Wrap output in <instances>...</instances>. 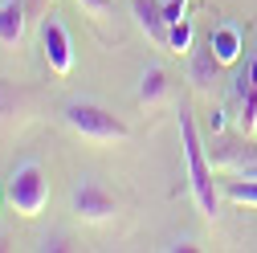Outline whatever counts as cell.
I'll list each match as a JSON object with an SVG mask.
<instances>
[{"instance_id": "cell-17", "label": "cell", "mask_w": 257, "mask_h": 253, "mask_svg": "<svg viewBox=\"0 0 257 253\" xmlns=\"http://www.w3.org/2000/svg\"><path fill=\"white\" fill-rule=\"evenodd\" d=\"M37 249H41V253H66V249H78V245H74L66 233H49V237L37 241Z\"/></svg>"}, {"instance_id": "cell-14", "label": "cell", "mask_w": 257, "mask_h": 253, "mask_svg": "<svg viewBox=\"0 0 257 253\" xmlns=\"http://www.w3.org/2000/svg\"><path fill=\"white\" fill-rule=\"evenodd\" d=\"M220 196L229 200V204H249V208H257V180H245V176H233L229 184L220 188Z\"/></svg>"}, {"instance_id": "cell-2", "label": "cell", "mask_w": 257, "mask_h": 253, "mask_svg": "<svg viewBox=\"0 0 257 253\" xmlns=\"http://www.w3.org/2000/svg\"><path fill=\"white\" fill-rule=\"evenodd\" d=\"M61 122L78 139H90V143H126L131 139V126L114 110H106L102 102H94V98H70L61 106Z\"/></svg>"}, {"instance_id": "cell-13", "label": "cell", "mask_w": 257, "mask_h": 253, "mask_svg": "<svg viewBox=\"0 0 257 253\" xmlns=\"http://www.w3.org/2000/svg\"><path fill=\"white\" fill-rule=\"evenodd\" d=\"M237 131H245V135L257 131V49L249 57V94H245V102L237 106Z\"/></svg>"}, {"instance_id": "cell-1", "label": "cell", "mask_w": 257, "mask_h": 253, "mask_svg": "<svg viewBox=\"0 0 257 253\" xmlns=\"http://www.w3.org/2000/svg\"><path fill=\"white\" fill-rule=\"evenodd\" d=\"M180 147H184V168H188V188H192V200H196V208L216 220L220 216V188L212 180V160H208V143L200 139L196 131V118L180 110Z\"/></svg>"}, {"instance_id": "cell-12", "label": "cell", "mask_w": 257, "mask_h": 253, "mask_svg": "<svg viewBox=\"0 0 257 253\" xmlns=\"http://www.w3.org/2000/svg\"><path fill=\"white\" fill-rule=\"evenodd\" d=\"M208 45H212V53L224 61V66H233V61L241 57V49H245V33H241V25H233V21L216 25L212 33H208Z\"/></svg>"}, {"instance_id": "cell-21", "label": "cell", "mask_w": 257, "mask_h": 253, "mask_svg": "<svg viewBox=\"0 0 257 253\" xmlns=\"http://www.w3.org/2000/svg\"><path fill=\"white\" fill-rule=\"evenodd\" d=\"M0 200H5V184H0Z\"/></svg>"}, {"instance_id": "cell-5", "label": "cell", "mask_w": 257, "mask_h": 253, "mask_svg": "<svg viewBox=\"0 0 257 253\" xmlns=\"http://www.w3.org/2000/svg\"><path fill=\"white\" fill-rule=\"evenodd\" d=\"M37 37H41V57H45V66H49L53 74H61V78L74 74V66H78L74 37H70V29L61 25L53 13L37 21Z\"/></svg>"}, {"instance_id": "cell-18", "label": "cell", "mask_w": 257, "mask_h": 253, "mask_svg": "<svg viewBox=\"0 0 257 253\" xmlns=\"http://www.w3.org/2000/svg\"><path fill=\"white\" fill-rule=\"evenodd\" d=\"M204 245L200 241H192V237H180V241H168L164 245V253H200Z\"/></svg>"}, {"instance_id": "cell-11", "label": "cell", "mask_w": 257, "mask_h": 253, "mask_svg": "<svg viewBox=\"0 0 257 253\" xmlns=\"http://www.w3.org/2000/svg\"><path fill=\"white\" fill-rule=\"evenodd\" d=\"M25 29H29L25 0H0V45L17 49V45L25 41Z\"/></svg>"}, {"instance_id": "cell-19", "label": "cell", "mask_w": 257, "mask_h": 253, "mask_svg": "<svg viewBox=\"0 0 257 253\" xmlns=\"http://www.w3.org/2000/svg\"><path fill=\"white\" fill-rule=\"evenodd\" d=\"M164 13H168V21H184L188 17V0H164Z\"/></svg>"}, {"instance_id": "cell-10", "label": "cell", "mask_w": 257, "mask_h": 253, "mask_svg": "<svg viewBox=\"0 0 257 253\" xmlns=\"http://www.w3.org/2000/svg\"><path fill=\"white\" fill-rule=\"evenodd\" d=\"M220 70H224V61L212 53L208 41H204V45H192V53H188V82L196 86L200 94H212V90H216Z\"/></svg>"}, {"instance_id": "cell-16", "label": "cell", "mask_w": 257, "mask_h": 253, "mask_svg": "<svg viewBox=\"0 0 257 253\" xmlns=\"http://www.w3.org/2000/svg\"><path fill=\"white\" fill-rule=\"evenodd\" d=\"M74 5H78L86 17H94V21H106L110 9H114V0H74Z\"/></svg>"}, {"instance_id": "cell-15", "label": "cell", "mask_w": 257, "mask_h": 253, "mask_svg": "<svg viewBox=\"0 0 257 253\" xmlns=\"http://www.w3.org/2000/svg\"><path fill=\"white\" fill-rule=\"evenodd\" d=\"M168 53L176 57H188L192 53V21H172V33H168Z\"/></svg>"}, {"instance_id": "cell-7", "label": "cell", "mask_w": 257, "mask_h": 253, "mask_svg": "<svg viewBox=\"0 0 257 253\" xmlns=\"http://www.w3.org/2000/svg\"><path fill=\"white\" fill-rule=\"evenodd\" d=\"M135 98H139V106H147V110L172 106V98H176V78L168 74V66L147 61V66L139 70V82H135Z\"/></svg>"}, {"instance_id": "cell-20", "label": "cell", "mask_w": 257, "mask_h": 253, "mask_svg": "<svg viewBox=\"0 0 257 253\" xmlns=\"http://www.w3.org/2000/svg\"><path fill=\"white\" fill-rule=\"evenodd\" d=\"M49 5H53V0H25L29 21H41V17H49Z\"/></svg>"}, {"instance_id": "cell-9", "label": "cell", "mask_w": 257, "mask_h": 253, "mask_svg": "<svg viewBox=\"0 0 257 253\" xmlns=\"http://www.w3.org/2000/svg\"><path fill=\"white\" fill-rule=\"evenodd\" d=\"M131 17L139 25V33L159 45V49H168V33H172V21L164 13V0H131Z\"/></svg>"}, {"instance_id": "cell-6", "label": "cell", "mask_w": 257, "mask_h": 253, "mask_svg": "<svg viewBox=\"0 0 257 253\" xmlns=\"http://www.w3.org/2000/svg\"><path fill=\"white\" fill-rule=\"evenodd\" d=\"M208 160H212V168L216 172H229V176H245L253 164H257V135H237V139H229V135H212L208 139Z\"/></svg>"}, {"instance_id": "cell-4", "label": "cell", "mask_w": 257, "mask_h": 253, "mask_svg": "<svg viewBox=\"0 0 257 253\" xmlns=\"http://www.w3.org/2000/svg\"><path fill=\"white\" fill-rule=\"evenodd\" d=\"M70 212L86 225H106V220L118 216V196L98 180V176H78L70 184Z\"/></svg>"}, {"instance_id": "cell-8", "label": "cell", "mask_w": 257, "mask_h": 253, "mask_svg": "<svg viewBox=\"0 0 257 253\" xmlns=\"http://www.w3.org/2000/svg\"><path fill=\"white\" fill-rule=\"evenodd\" d=\"M33 118V94L25 86L0 78V135H13Z\"/></svg>"}, {"instance_id": "cell-3", "label": "cell", "mask_w": 257, "mask_h": 253, "mask_svg": "<svg viewBox=\"0 0 257 253\" xmlns=\"http://www.w3.org/2000/svg\"><path fill=\"white\" fill-rule=\"evenodd\" d=\"M5 200L21 216H29V220L41 216L45 204H49V176H45V168L37 160H21L9 172V180H5Z\"/></svg>"}, {"instance_id": "cell-22", "label": "cell", "mask_w": 257, "mask_h": 253, "mask_svg": "<svg viewBox=\"0 0 257 253\" xmlns=\"http://www.w3.org/2000/svg\"><path fill=\"white\" fill-rule=\"evenodd\" d=\"M253 135H257V131H253Z\"/></svg>"}]
</instances>
